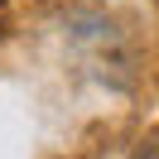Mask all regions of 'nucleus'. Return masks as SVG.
<instances>
[{"instance_id":"1","label":"nucleus","mask_w":159,"mask_h":159,"mask_svg":"<svg viewBox=\"0 0 159 159\" xmlns=\"http://www.w3.org/2000/svg\"><path fill=\"white\" fill-rule=\"evenodd\" d=\"M135 159H159V145H149V149H140Z\"/></svg>"}]
</instances>
